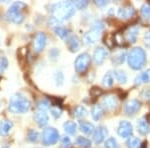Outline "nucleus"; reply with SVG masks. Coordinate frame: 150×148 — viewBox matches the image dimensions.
I'll return each instance as SVG.
<instances>
[{"label": "nucleus", "instance_id": "obj_6", "mask_svg": "<svg viewBox=\"0 0 150 148\" xmlns=\"http://www.w3.org/2000/svg\"><path fill=\"white\" fill-rule=\"evenodd\" d=\"M60 139V134L56 128L46 127L42 131V143L44 145L50 146L54 145Z\"/></svg>", "mask_w": 150, "mask_h": 148}, {"label": "nucleus", "instance_id": "obj_2", "mask_svg": "<svg viewBox=\"0 0 150 148\" xmlns=\"http://www.w3.org/2000/svg\"><path fill=\"white\" fill-rule=\"evenodd\" d=\"M127 62L133 70H140L146 63V52L141 47H133L127 54Z\"/></svg>", "mask_w": 150, "mask_h": 148}, {"label": "nucleus", "instance_id": "obj_45", "mask_svg": "<svg viewBox=\"0 0 150 148\" xmlns=\"http://www.w3.org/2000/svg\"><path fill=\"white\" fill-rule=\"evenodd\" d=\"M0 108H1V102H0Z\"/></svg>", "mask_w": 150, "mask_h": 148}, {"label": "nucleus", "instance_id": "obj_28", "mask_svg": "<svg viewBox=\"0 0 150 148\" xmlns=\"http://www.w3.org/2000/svg\"><path fill=\"white\" fill-rule=\"evenodd\" d=\"M75 142H76V144L81 148H89L91 146L90 140L87 139L86 137H83V136H78L76 139H75Z\"/></svg>", "mask_w": 150, "mask_h": 148}, {"label": "nucleus", "instance_id": "obj_33", "mask_svg": "<svg viewBox=\"0 0 150 148\" xmlns=\"http://www.w3.org/2000/svg\"><path fill=\"white\" fill-rule=\"evenodd\" d=\"M141 14L145 19H150V5L148 3H144L141 6Z\"/></svg>", "mask_w": 150, "mask_h": 148}, {"label": "nucleus", "instance_id": "obj_30", "mask_svg": "<svg viewBox=\"0 0 150 148\" xmlns=\"http://www.w3.org/2000/svg\"><path fill=\"white\" fill-rule=\"evenodd\" d=\"M40 138V134L38 131H36L34 129H29L28 132H27V139L29 140L30 142L34 143V142H37Z\"/></svg>", "mask_w": 150, "mask_h": 148}, {"label": "nucleus", "instance_id": "obj_38", "mask_svg": "<svg viewBox=\"0 0 150 148\" xmlns=\"http://www.w3.org/2000/svg\"><path fill=\"white\" fill-rule=\"evenodd\" d=\"M7 67H8V60H7V58L4 56L0 57V73H2L4 70H6Z\"/></svg>", "mask_w": 150, "mask_h": 148}, {"label": "nucleus", "instance_id": "obj_25", "mask_svg": "<svg viewBox=\"0 0 150 148\" xmlns=\"http://www.w3.org/2000/svg\"><path fill=\"white\" fill-rule=\"evenodd\" d=\"M113 75H114V78L117 80L119 83L121 84H124L127 82V74L125 71H123V70H120V69H117L115 70L114 72H113Z\"/></svg>", "mask_w": 150, "mask_h": 148}, {"label": "nucleus", "instance_id": "obj_7", "mask_svg": "<svg viewBox=\"0 0 150 148\" xmlns=\"http://www.w3.org/2000/svg\"><path fill=\"white\" fill-rule=\"evenodd\" d=\"M91 63V56L88 53H82L74 61V68L77 73H83L85 72Z\"/></svg>", "mask_w": 150, "mask_h": 148}, {"label": "nucleus", "instance_id": "obj_27", "mask_svg": "<svg viewBox=\"0 0 150 148\" xmlns=\"http://www.w3.org/2000/svg\"><path fill=\"white\" fill-rule=\"evenodd\" d=\"M114 83V75H113L112 72H107L102 78V85L104 87H111Z\"/></svg>", "mask_w": 150, "mask_h": 148}, {"label": "nucleus", "instance_id": "obj_13", "mask_svg": "<svg viewBox=\"0 0 150 148\" xmlns=\"http://www.w3.org/2000/svg\"><path fill=\"white\" fill-rule=\"evenodd\" d=\"M101 105L103 106V108H105L106 110L108 111H113L115 108H117L118 106V99L117 97L113 94H110V95H107L103 98L102 100V104Z\"/></svg>", "mask_w": 150, "mask_h": 148}, {"label": "nucleus", "instance_id": "obj_34", "mask_svg": "<svg viewBox=\"0 0 150 148\" xmlns=\"http://www.w3.org/2000/svg\"><path fill=\"white\" fill-rule=\"evenodd\" d=\"M105 148H119V145L115 138L109 137L105 141Z\"/></svg>", "mask_w": 150, "mask_h": 148}, {"label": "nucleus", "instance_id": "obj_42", "mask_svg": "<svg viewBox=\"0 0 150 148\" xmlns=\"http://www.w3.org/2000/svg\"><path fill=\"white\" fill-rule=\"evenodd\" d=\"M141 95L145 99H149L150 98V90H149V89H147V88H144L143 90H142V92H141Z\"/></svg>", "mask_w": 150, "mask_h": 148}, {"label": "nucleus", "instance_id": "obj_22", "mask_svg": "<svg viewBox=\"0 0 150 148\" xmlns=\"http://www.w3.org/2000/svg\"><path fill=\"white\" fill-rule=\"evenodd\" d=\"M79 127H80V130L82 133L86 135H90L92 134L95 130V127L92 123L88 122V121H81L80 124H79Z\"/></svg>", "mask_w": 150, "mask_h": 148}, {"label": "nucleus", "instance_id": "obj_46", "mask_svg": "<svg viewBox=\"0 0 150 148\" xmlns=\"http://www.w3.org/2000/svg\"><path fill=\"white\" fill-rule=\"evenodd\" d=\"M37 148H40V147H37Z\"/></svg>", "mask_w": 150, "mask_h": 148}, {"label": "nucleus", "instance_id": "obj_17", "mask_svg": "<svg viewBox=\"0 0 150 148\" xmlns=\"http://www.w3.org/2000/svg\"><path fill=\"white\" fill-rule=\"evenodd\" d=\"M139 29L136 26H131L126 30L125 32V39L127 40V42L129 43H134L137 39V36H138Z\"/></svg>", "mask_w": 150, "mask_h": 148}, {"label": "nucleus", "instance_id": "obj_19", "mask_svg": "<svg viewBox=\"0 0 150 148\" xmlns=\"http://www.w3.org/2000/svg\"><path fill=\"white\" fill-rule=\"evenodd\" d=\"M134 81H135V84H136V85H139V84H142V83H149L150 82V69L144 70L142 73L137 75V76L135 77Z\"/></svg>", "mask_w": 150, "mask_h": 148}, {"label": "nucleus", "instance_id": "obj_32", "mask_svg": "<svg viewBox=\"0 0 150 148\" xmlns=\"http://www.w3.org/2000/svg\"><path fill=\"white\" fill-rule=\"evenodd\" d=\"M50 107V103H49V101L47 100V99H41V100L38 101V103H37V108H38V110H42V111H46L47 112V110L49 109Z\"/></svg>", "mask_w": 150, "mask_h": 148}, {"label": "nucleus", "instance_id": "obj_40", "mask_svg": "<svg viewBox=\"0 0 150 148\" xmlns=\"http://www.w3.org/2000/svg\"><path fill=\"white\" fill-rule=\"evenodd\" d=\"M51 114H52V116L54 118H59L60 116H61V114H62V110L60 108H58V107H54V108H52L51 109Z\"/></svg>", "mask_w": 150, "mask_h": 148}, {"label": "nucleus", "instance_id": "obj_14", "mask_svg": "<svg viewBox=\"0 0 150 148\" xmlns=\"http://www.w3.org/2000/svg\"><path fill=\"white\" fill-rule=\"evenodd\" d=\"M135 15V8L130 4L122 6L118 10V16L122 19H130Z\"/></svg>", "mask_w": 150, "mask_h": 148}, {"label": "nucleus", "instance_id": "obj_4", "mask_svg": "<svg viewBox=\"0 0 150 148\" xmlns=\"http://www.w3.org/2000/svg\"><path fill=\"white\" fill-rule=\"evenodd\" d=\"M27 8L24 2L21 1H16L14 3H12V5L9 7V9L7 10L6 13V18L9 21L15 23V24H20L22 23L25 19V14L23 13L24 9Z\"/></svg>", "mask_w": 150, "mask_h": 148}, {"label": "nucleus", "instance_id": "obj_26", "mask_svg": "<svg viewBox=\"0 0 150 148\" xmlns=\"http://www.w3.org/2000/svg\"><path fill=\"white\" fill-rule=\"evenodd\" d=\"M53 31H54L55 34L59 38H61V39H65V38L69 35V31L65 27H63V26H60V25L53 27Z\"/></svg>", "mask_w": 150, "mask_h": 148}, {"label": "nucleus", "instance_id": "obj_20", "mask_svg": "<svg viewBox=\"0 0 150 148\" xmlns=\"http://www.w3.org/2000/svg\"><path fill=\"white\" fill-rule=\"evenodd\" d=\"M137 129L141 135H147L150 132V126L144 118L137 120Z\"/></svg>", "mask_w": 150, "mask_h": 148}, {"label": "nucleus", "instance_id": "obj_12", "mask_svg": "<svg viewBox=\"0 0 150 148\" xmlns=\"http://www.w3.org/2000/svg\"><path fill=\"white\" fill-rule=\"evenodd\" d=\"M107 50L102 46H98V47L95 48L93 52V61L95 62L96 65H101L107 58Z\"/></svg>", "mask_w": 150, "mask_h": 148}, {"label": "nucleus", "instance_id": "obj_39", "mask_svg": "<svg viewBox=\"0 0 150 148\" xmlns=\"http://www.w3.org/2000/svg\"><path fill=\"white\" fill-rule=\"evenodd\" d=\"M59 54H60V52L57 48H52L49 51V57H50V59H52V60H56L57 58L59 57Z\"/></svg>", "mask_w": 150, "mask_h": 148}, {"label": "nucleus", "instance_id": "obj_8", "mask_svg": "<svg viewBox=\"0 0 150 148\" xmlns=\"http://www.w3.org/2000/svg\"><path fill=\"white\" fill-rule=\"evenodd\" d=\"M133 133V126L129 121L121 120L118 124L117 134L122 138H130Z\"/></svg>", "mask_w": 150, "mask_h": 148}, {"label": "nucleus", "instance_id": "obj_36", "mask_svg": "<svg viewBox=\"0 0 150 148\" xmlns=\"http://www.w3.org/2000/svg\"><path fill=\"white\" fill-rule=\"evenodd\" d=\"M73 4H74V6L76 9H78V10H82V9L86 8V7L88 6L89 2L88 1H83V0H79V1H74Z\"/></svg>", "mask_w": 150, "mask_h": 148}, {"label": "nucleus", "instance_id": "obj_18", "mask_svg": "<svg viewBox=\"0 0 150 148\" xmlns=\"http://www.w3.org/2000/svg\"><path fill=\"white\" fill-rule=\"evenodd\" d=\"M13 127V123L9 119H2L0 121V136L7 135Z\"/></svg>", "mask_w": 150, "mask_h": 148}, {"label": "nucleus", "instance_id": "obj_11", "mask_svg": "<svg viewBox=\"0 0 150 148\" xmlns=\"http://www.w3.org/2000/svg\"><path fill=\"white\" fill-rule=\"evenodd\" d=\"M108 136V130L105 126H98L93 132V141L95 144H101L103 141H106V137Z\"/></svg>", "mask_w": 150, "mask_h": 148}, {"label": "nucleus", "instance_id": "obj_5", "mask_svg": "<svg viewBox=\"0 0 150 148\" xmlns=\"http://www.w3.org/2000/svg\"><path fill=\"white\" fill-rule=\"evenodd\" d=\"M104 29H105V24H104L102 21H100V20L95 21V22L92 24L91 28L84 34L83 42L87 45L94 44V43L97 42L99 40L101 33L104 31Z\"/></svg>", "mask_w": 150, "mask_h": 148}, {"label": "nucleus", "instance_id": "obj_24", "mask_svg": "<svg viewBox=\"0 0 150 148\" xmlns=\"http://www.w3.org/2000/svg\"><path fill=\"white\" fill-rule=\"evenodd\" d=\"M63 129L67 134L69 135H73L76 133V130H77V125L76 123L73 122L71 120H68L66 122H64L63 124Z\"/></svg>", "mask_w": 150, "mask_h": 148}, {"label": "nucleus", "instance_id": "obj_41", "mask_svg": "<svg viewBox=\"0 0 150 148\" xmlns=\"http://www.w3.org/2000/svg\"><path fill=\"white\" fill-rule=\"evenodd\" d=\"M144 43H145V45H146V47L150 49V31H148V32L145 33V35H144Z\"/></svg>", "mask_w": 150, "mask_h": 148}, {"label": "nucleus", "instance_id": "obj_31", "mask_svg": "<svg viewBox=\"0 0 150 148\" xmlns=\"http://www.w3.org/2000/svg\"><path fill=\"white\" fill-rule=\"evenodd\" d=\"M141 146V142H140L139 138L137 137H130L127 141V148H140Z\"/></svg>", "mask_w": 150, "mask_h": 148}, {"label": "nucleus", "instance_id": "obj_21", "mask_svg": "<svg viewBox=\"0 0 150 148\" xmlns=\"http://www.w3.org/2000/svg\"><path fill=\"white\" fill-rule=\"evenodd\" d=\"M104 115V108L100 104H96L91 109V116L95 121L100 120Z\"/></svg>", "mask_w": 150, "mask_h": 148}, {"label": "nucleus", "instance_id": "obj_16", "mask_svg": "<svg viewBox=\"0 0 150 148\" xmlns=\"http://www.w3.org/2000/svg\"><path fill=\"white\" fill-rule=\"evenodd\" d=\"M66 44L69 51L72 53L77 52L79 50V48H80V41H79V38L76 35L69 36L68 39L66 41Z\"/></svg>", "mask_w": 150, "mask_h": 148}, {"label": "nucleus", "instance_id": "obj_23", "mask_svg": "<svg viewBox=\"0 0 150 148\" xmlns=\"http://www.w3.org/2000/svg\"><path fill=\"white\" fill-rule=\"evenodd\" d=\"M127 57V54L125 51H119L115 54L112 55L111 57V61L114 65H121L125 61V58Z\"/></svg>", "mask_w": 150, "mask_h": 148}, {"label": "nucleus", "instance_id": "obj_43", "mask_svg": "<svg viewBox=\"0 0 150 148\" xmlns=\"http://www.w3.org/2000/svg\"><path fill=\"white\" fill-rule=\"evenodd\" d=\"M95 4L97 6H99V7H102V6H105L106 4H107V1H105V0H101V1H99V0H96Z\"/></svg>", "mask_w": 150, "mask_h": 148}, {"label": "nucleus", "instance_id": "obj_35", "mask_svg": "<svg viewBox=\"0 0 150 148\" xmlns=\"http://www.w3.org/2000/svg\"><path fill=\"white\" fill-rule=\"evenodd\" d=\"M54 81L57 86H61L64 81V76L61 71H56L54 73Z\"/></svg>", "mask_w": 150, "mask_h": 148}, {"label": "nucleus", "instance_id": "obj_37", "mask_svg": "<svg viewBox=\"0 0 150 148\" xmlns=\"http://www.w3.org/2000/svg\"><path fill=\"white\" fill-rule=\"evenodd\" d=\"M61 148H71V139L68 136L61 137Z\"/></svg>", "mask_w": 150, "mask_h": 148}, {"label": "nucleus", "instance_id": "obj_44", "mask_svg": "<svg viewBox=\"0 0 150 148\" xmlns=\"http://www.w3.org/2000/svg\"><path fill=\"white\" fill-rule=\"evenodd\" d=\"M145 147H146V141H144V142L141 144V146H140V148H145Z\"/></svg>", "mask_w": 150, "mask_h": 148}, {"label": "nucleus", "instance_id": "obj_15", "mask_svg": "<svg viewBox=\"0 0 150 148\" xmlns=\"http://www.w3.org/2000/svg\"><path fill=\"white\" fill-rule=\"evenodd\" d=\"M34 119L40 127H44V126L47 125L48 121H49V116H48L46 111L37 110L34 114Z\"/></svg>", "mask_w": 150, "mask_h": 148}, {"label": "nucleus", "instance_id": "obj_1", "mask_svg": "<svg viewBox=\"0 0 150 148\" xmlns=\"http://www.w3.org/2000/svg\"><path fill=\"white\" fill-rule=\"evenodd\" d=\"M49 10L52 14V17L57 19L60 22V21H65L71 18L75 14L76 8H75L73 2L62 1L51 4Z\"/></svg>", "mask_w": 150, "mask_h": 148}, {"label": "nucleus", "instance_id": "obj_29", "mask_svg": "<svg viewBox=\"0 0 150 148\" xmlns=\"http://www.w3.org/2000/svg\"><path fill=\"white\" fill-rule=\"evenodd\" d=\"M73 114L75 117L77 118H83L85 117V116L87 115V110L86 108L84 107V106H76V107H74L73 109Z\"/></svg>", "mask_w": 150, "mask_h": 148}, {"label": "nucleus", "instance_id": "obj_3", "mask_svg": "<svg viewBox=\"0 0 150 148\" xmlns=\"http://www.w3.org/2000/svg\"><path fill=\"white\" fill-rule=\"evenodd\" d=\"M31 102L20 93H15L10 97L8 103V110L12 113H26L30 109Z\"/></svg>", "mask_w": 150, "mask_h": 148}, {"label": "nucleus", "instance_id": "obj_9", "mask_svg": "<svg viewBox=\"0 0 150 148\" xmlns=\"http://www.w3.org/2000/svg\"><path fill=\"white\" fill-rule=\"evenodd\" d=\"M140 107H141V103L137 99H130L126 103L124 104L123 107V111L127 116H132L135 115L139 111Z\"/></svg>", "mask_w": 150, "mask_h": 148}, {"label": "nucleus", "instance_id": "obj_10", "mask_svg": "<svg viewBox=\"0 0 150 148\" xmlns=\"http://www.w3.org/2000/svg\"><path fill=\"white\" fill-rule=\"evenodd\" d=\"M47 43V36L44 32H38L33 40V49L36 53H40Z\"/></svg>", "mask_w": 150, "mask_h": 148}]
</instances>
